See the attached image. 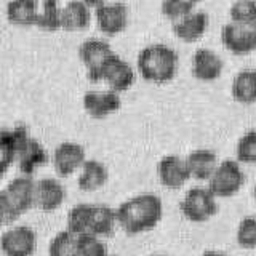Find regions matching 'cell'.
Segmentation results:
<instances>
[{"label": "cell", "instance_id": "cell-1", "mask_svg": "<svg viewBox=\"0 0 256 256\" xmlns=\"http://www.w3.org/2000/svg\"><path fill=\"white\" fill-rule=\"evenodd\" d=\"M116 212L120 228L134 236L157 226L164 214V204L158 196L144 192L122 202Z\"/></svg>", "mask_w": 256, "mask_h": 256}, {"label": "cell", "instance_id": "cell-2", "mask_svg": "<svg viewBox=\"0 0 256 256\" xmlns=\"http://www.w3.org/2000/svg\"><path fill=\"white\" fill-rule=\"evenodd\" d=\"M136 66L141 77L149 82H168L178 69V53L173 46L162 42L149 44L136 56Z\"/></svg>", "mask_w": 256, "mask_h": 256}, {"label": "cell", "instance_id": "cell-3", "mask_svg": "<svg viewBox=\"0 0 256 256\" xmlns=\"http://www.w3.org/2000/svg\"><path fill=\"white\" fill-rule=\"evenodd\" d=\"M36 182L29 174H20L0 192V210L4 222L16 221L36 206Z\"/></svg>", "mask_w": 256, "mask_h": 256}, {"label": "cell", "instance_id": "cell-4", "mask_svg": "<svg viewBox=\"0 0 256 256\" xmlns=\"http://www.w3.org/2000/svg\"><path fill=\"white\" fill-rule=\"evenodd\" d=\"M116 52L112 50L110 44L101 37H88L78 45V56L86 68V77L92 82L102 80L104 69L110 61Z\"/></svg>", "mask_w": 256, "mask_h": 256}, {"label": "cell", "instance_id": "cell-5", "mask_svg": "<svg viewBox=\"0 0 256 256\" xmlns=\"http://www.w3.org/2000/svg\"><path fill=\"white\" fill-rule=\"evenodd\" d=\"M210 188L196 186L184 194L180 208L184 218L192 222H204L218 213V202Z\"/></svg>", "mask_w": 256, "mask_h": 256}, {"label": "cell", "instance_id": "cell-6", "mask_svg": "<svg viewBox=\"0 0 256 256\" xmlns=\"http://www.w3.org/2000/svg\"><path fill=\"white\" fill-rule=\"evenodd\" d=\"M245 182V173L237 160L226 158L216 166L213 176L208 181V188L216 197L236 196Z\"/></svg>", "mask_w": 256, "mask_h": 256}, {"label": "cell", "instance_id": "cell-7", "mask_svg": "<svg viewBox=\"0 0 256 256\" xmlns=\"http://www.w3.org/2000/svg\"><path fill=\"white\" fill-rule=\"evenodd\" d=\"M94 8V16L98 26L106 34H117L128 24V5L124 2H88Z\"/></svg>", "mask_w": 256, "mask_h": 256}, {"label": "cell", "instance_id": "cell-8", "mask_svg": "<svg viewBox=\"0 0 256 256\" xmlns=\"http://www.w3.org/2000/svg\"><path fill=\"white\" fill-rule=\"evenodd\" d=\"M221 40L232 53L246 54L256 50V26L229 21L221 28Z\"/></svg>", "mask_w": 256, "mask_h": 256}, {"label": "cell", "instance_id": "cell-9", "mask_svg": "<svg viewBox=\"0 0 256 256\" xmlns=\"http://www.w3.org/2000/svg\"><path fill=\"white\" fill-rule=\"evenodd\" d=\"M0 245L6 256H30L37 246L36 230L26 224L14 226L4 232Z\"/></svg>", "mask_w": 256, "mask_h": 256}, {"label": "cell", "instance_id": "cell-10", "mask_svg": "<svg viewBox=\"0 0 256 256\" xmlns=\"http://www.w3.org/2000/svg\"><path fill=\"white\" fill-rule=\"evenodd\" d=\"M86 162V152L82 144L76 141H62L53 150V166L62 178L72 174Z\"/></svg>", "mask_w": 256, "mask_h": 256}, {"label": "cell", "instance_id": "cell-11", "mask_svg": "<svg viewBox=\"0 0 256 256\" xmlns=\"http://www.w3.org/2000/svg\"><path fill=\"white\" fill-rule=\"evenodd\" d=\"M157 176L162 186L168 189H180L190 178L186 158L174 154L162 157L157 164Z\"/></svg>", "mask_w": 256, "mask_h": 256}, {"label": "cell", "instance_id": "cell-12", "mask_svg": "<svg viewBox=\"0 0 256 256\" xmlns=\"http://www.w3.org/2000/svg\"><path fill=\"white\" fill-rule=\"evenodd\" d=\"M29 130L26 125H14L13 128H4L0 132V165L5 173L8 166L16 164V157L22 146V142L29 138Z\"/></svg>", "mask_w": 256, "mask_h": 256}, {"label": "cell", "instance_id": "cell-13", "mask_svg": "<svg viewBox=\"0 0 256 256\" xmlns=\"http://www.w3.org/2000/svg\"><path fill=\"white\" fill-rule=\"evenodd\" d=\"M122 106V98L114 90H88L84 94V108L94 118H104Z\"/></svg>", "mask_w": 256, "mask_h": 256}, {"label": "cell", "instance_id": "cell-14", "mask_svg": "<svg viewBox=\"0 0 256 256\" xmlns=\"http://www.w3.org/2000/svg\"><path fill=\"white\" fill-rule=\"evenodd\" d=\"M224 69V61L212 48L200 46L192 56V74L198 80H216Z\"/></svg>", "mask_w": 256, "mask_h": 256}, {"label": "cell", "instance_id": "cell-15", "mask_svg": "<svg viewBox=\"0 0 256 256\" xmlns=\"http://www.w3.org/2000/svg\"><path fill=\"white\" fill-rule=\"evenodd\" d=\"M134 77L136 74L133 66L117 53L110 58L102 74V80H106L110 90H114L117 93L128 90L133 85Z\"/></svg>", "mask_w": 256, "mask_h": 256}, {"label": "cell", "instance_id": "cell-16", "mask_svg": "<svg viewBox=\"0 0 256 256\" xmlns=\"http://www.w3.org/2000/svg\"><path fill=\"white\" fill-rule=\"evenodd\" d=\"M66 200V188L60 180L42 178L36 182V206L44 212H53Z\"/></svg>", "mask_w": 256, "mask_h": 256}, {"label": "cell", "instance_id": "cell-17", "mask_svg": "<svg viewBox=\"0 0 256 256\" xmlns=\"http://www.w3.org/2000/svg\"><path fill=\"white\" fill-rule=\"evenodd\" d=\"M48 162V152L45 146L38 140L29 138L22 142V146L18 152V157H16V165H18L21 174H29L32 176L40 165H44Z\"/></svg>", "mask_w": 256, "mask_h": 256}, {"label": "cell", "instance_id": "cell-18", "mask_svg": "<svg viewBox=\"0 0 256 256\" xmlns=\"http://www.w3.org/2000/svg\"><path fill=\"white\" fill-rule=\"evenodd\" d=\"M210 16L204 10H194L182 18L173 21V32L186 42H194L205 34Z\"/></svg>", "mask_w": 256, "mask_h": 256}, {"label": "cell", "instance_id": "cell-19", "mask_svg": "<svg viewBox=\"0 0 256 256\" xmlns=\"http://www.w3.org/2000/svg\"><path fill=\"white\" fill-rule=\"evenodd\" d=\"M186 162H188L192 178L206 180V181H210L216 166L220 165L216 152L213 149H206V148L190 150L186 157Z\"/></svg>", "mask_w": 256, "mask_h": 256}, {"label": "cell", "instance_id": "cell-20", "mask_svg": "<svg viewBox=\"0 0 256 256\" xmlns=\"http://www.w3.org/2000/svg\"><path fill=\"white\" fill-rule=\"evenodd\" d=\"M92 21V6L84 0H70L61 6V28L76 30L86 28Z\"/></svg>", "mask_w": 256, "mask_h": 256}, {"label": "cell", "instance_id": "cell-21", "mask_svg": "<svg viewBox=\"0 0 256 256\" xmlns=\"http://www.w3.org/2000/svg\"><path fill=\"white\" fill-rule=\"evenodd\" d=\"M230 93L234 100L244 104H252L256 101V69L244 68L236 72L230 84Z\"/></svg>", "mask_w": 256, "mask_h": 256}, {"label": "cell", "instance_id": "cell-22", "mask_svg": "<svg viewBox=\"0 0 256 256\" xmlns=\"http://www.w3.org/2000/svg\"><path fill=\"white\" fill-rule=\"evenodd\" d=\"M109 180L108 166L96 158H90L80 168V174L77 178V186L82 190H96L102 188Z\"/></svg>", "mask_w": 256, "mask_h": 256}, {"label": "cell", "instance_id": "cell-23", "mask_svg": "<svg viewBox=\"0 0 256 256\" xmlns=\"http://www.w3.org/2000/svg\"><path fill=\"white\" fill-rule=\"evenodd\" d=\"M117 222V212L106 204H93L92 205V218L88 234L96 237L109 236Z\"/></svg>", "mask_w": 256, "mask_h": 256}, {"label": "cell", "instance_id": "cell-24", "mask_svg": "<svg viewBox=\"0 0 256 256\" xmlns=\"http://www.w3.org/2000/svg\"><path fill=\"white\" fill-rule=\"evenodd\" d=\"M37 5L38 0H13L6 4V16L14 24H29L37 22Z\"/></svg>", "mask_w": 256, "mask_h": 256}, {"label": "cell", "instance_id": "cell-25", "mask_svg": "<svg viewBox=\"0 0 256 256\" xmlns=\"http://www.w3.org/2000/svg\"><path fill=\"white\" fill-rule=\"evenodd\" d=\"M36 24L46 30L61 28V8L56 0H38Z\"/></svg>", "mask_w": 256, "mask_h": 256}, {"label": "cell", "instance_id": "cell-26", "mask_svg": "<svg viewBox=\"0 0 256 256\" xmlns=\"http://www.w3.org/2000/svg\"><path fill=\"white\" fill-rule=\"evenodd\" d=\"M92 205L93 204H77L76 206H72L68 213L66 229L76 236L88 234L90 218H92Z\"/></svg>", "mask_w": 256, "mask_h": 256}, {"label": "cell", "instance_id": "cell-27", "mask_svg": "<svg viewBox=\"0 0 256 256\" xmlns=\"http://www.w3.org/2000/svg\"><path fill=\"white\" fill-rule=\"evenodd\" d=\"M72 256H109L108 246L101 242L100 237L92 234L77 236Z\"/></svg>", "mask_w": 256, "mask_h": 256}, {"label": "cell", "instance_id": "cell-28", "mask_svg": "<svg viewBox=\"0 0 256 256\" xmlns=\"http://www.w3.org/2000/svg\"><path fill=\"white\" fill-rule=\"evenodd\" d=\"M230 21L256 26V0H237L229 6Z\"/></svg>", "mask_w": 256, "mask_h": 256}, {"label": "cell", "instance_id": "cell-29", "mask_svg": "<svg viewBox=\"0 0 256 256\" xmlns=\"http://www.w3.org/2000/svg\"><path fill=\"white\" fill-rule=\"evenodd\" d=\"M77 242V236L70 230L64 229L58 232L48 244V256H72L74 246Z\"/></svg>", "mask_w": 256, "mask_h": 256}, {"label": "cell", "instance_id": "cell-30", "mask_svg": "<svg viewBox=\"0 0 256 256\" xmlns=\"http://www.w3.org/2000/svg\"><path fill=\"white\" fill-rule=\"evenodd\" d=\"M236 154L238 162L256 164V128L240 136L236 146Z\"/></svg>", "mask_w": 256, "mask_h": 256}, {"label": "cell", "instance_id": "cell-31", "mask_svg": "<svg viewBox=\"0 0 256 256\" xmlns=\"http://www.w3.org/2000/svg\"><path fill=\"white\" fill-rule=\"evenodd\" d=\"M236 240L240 248L252 250L256 248V218L254 216H246L238 222Z\"/></svg>", "mask_w": 256, "mask_h": 256}, {"label": "cell", "instance_id": "cell-32", "mask_svg": "<svg viewBox=\"0 0 256 256\" xmlns=\"http://www.w3.org/2000/svg\"><path fill=\"white\" fill-rule=\"evenodd\" d=\"M162 13L168 18H172L173 21L182 18V16L189 14L190 12L196 10V2L192 0H165L160 5Z\"/></svg>", "mask_w": 256, "mask_h": 256}, {"label": "cell", "instance_id": "cell-33", "mask_svg": "<svg viewBox=\"0 0 256 256\" xmlns=\"http://www.w3.org/2000/svg\"><path fill=\"white\" fill-rule=\"evenodd\" d=\"M202 256H228V254L222 253V252H218V250H208Z\"/></svg>", "mask_w": 256, "mask_h": 256}, {"label": "cell", "instance_id": "cell-34", "mask_svg": "<svg viewBox=\"0 0 256 256\" xmlns=\"http://www.w3.org/2000/svg\"><path fill=\"white\" fill-rule=\"evenodd\" d=\"M253 198H254V202H256V184H254V188H253Z\"/></svg>", "mask_w": 256, "mask_h": 256}, {"label": "cell", "instance_id": "cell-35", "mask_svg": "<svg viewBox=\"0 0 256 256\" xmlns=\"http://www.w3.org/2000/svg\"><path fill=\"white\" fill-rule=\"evenodd\" d=\"M150 256H165V254H150Z\"/></svg>", "mask_w": 256, "mask_h": 256}, {"label": "cell", "instance_id": "cell-36", "mask_svg": "<svg viewBox=\"0 0 256 256\" xmlns=\"http://www.w3.org/2000/svg\"><path fill=\"white\" fill-rule=\"evenodd\" d=\"M109 256H116V254H109Z\"/></svg>", "mask_w": 256, "mask_h": 256}]
</instances>
